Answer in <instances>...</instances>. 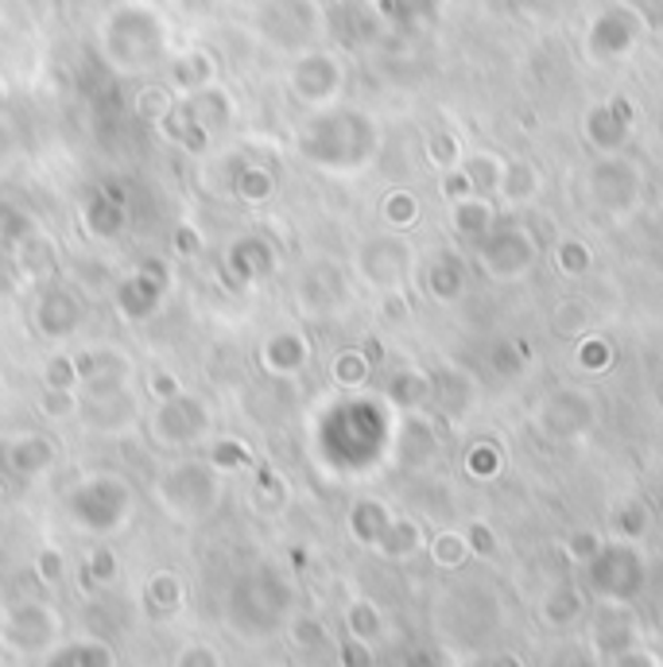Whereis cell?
<instances>
[{
	"instance_id": "cell-1",
	"label": "cell",
	"mask_w": 663,
	"mask_h": 667,
	"mask_svg": "<svg viewBox=\"0 0 663 667\" xmlns=\"http://www.w3.org/2000/svg\"><path fill=\"white\" fill-rule=\"evenodd\" d=\"M160 47H163V23L152 8L124 4L106 23V51L121 67H144V62H152L160 54Z\"/></svg>"
},
{
	"instance_id": "cell-2",
	"label": "cell",
	"mask_w": 663,
	"mask_h": 667,
	"mask_svg": "<svg viewBox=\"0 0 663 667\" xmlns=\"http://www.w3.org/2000/svg\"><path fill=\"white\" fill-rule=\"evenodd\" d=\"M218 82V59L207 51V47H191L187 54H179L171 62V85L183 93H199L207 85Z\"/></svg>"
},
{
	"instance_id": "cell-3",
	"label": "cell",
	"mask_w": 663,
	"mask_h": 667,
	"mask_svg": "<svg viewBox=\"0 0 663 667\" xmlns=\"http://www.w3.org/2000/svg\"><path fill=\"white\" fill-rule=\"evenodd\" d=\"M187 113H191L207 132H214V129H229V124H233L237 105H233V98L214 82L199 93H187Z\"/></svg>"
},
{
	"instance_id": "cell-4",
	"label": "cell",
	"mask_w": 663,
	"mask_h": 667,
	"mask_svg": "<svg viewBox=\"0 0 663 667\" xmlns=\"http://www.w3.org/2000/svg\"><path fill=\"white\" fill-rule=\"evenodd\" d=\"M334 82H338V70L327 54H307V59L295 62V70H291V85H295L299 98H311V101L327 98V93H334Z\"/></svg>"
},
{
	"instance_id": "cell-5",
	"label": "cell",
	"mask_w": 663,
	"mask_h": 667,
	"mask_svg": "<svg viewBox=\"0 0 663 667\" xmlns=\"http://www.w3.org/2000/svg\"><path fill=\"white\" fill-rule=\"evenodd\" d=\"M117 300H121V311L129 319H144L148 311L160 303V284H155L152 276H132L129 284L121 287V295H117Z\"/></svg>"
},
{
	"instance_id": "cell-6",
	"label": "cell",
	"mask_w": 663,
	"mask_h": 667,
	"mask_svg": "<svg viewBox=\"0 0 663 667\" xmlns=\"http://www.w3.org/2000/svg\"><path fill=\"white\" fill-rule=\"evenodd\" d=\"M86 222H90V230L98 233V238H113L124 225V206H117L106 194H98V199L90 202V218H86Z\"/></svg>"
},
{
	"instance_id": "cell-7",
	"label": "cell",
	"mask_w": 663,
	"mask_h": 667,
	"mask_svg": "<svg viewBox=\"0 0 663 667\" xmlns=\"http://www.w3.org/2000/svg\"><path fill=\"white\" fill-rule=\"evenodd\" d=\"M175 109V98H171V90H163V85H148V90H140L137 98V113L144 117V121H168V113Z\"/></svg>"
},
{
	"instance_id": "cell-8",
	"label": "cell",
	"mask_w": 663,
	"mask_h": 667,
	"mask_svg": "<svg viewBox=\"0 0 663 667\" xmlns=\"http://www.w3.org/2000/svg\"><path fill=\"white\" fill-rule=\"evenodd\" d=\"M272 191L275 183L264 168H241V175H237V194H241L244 202H264L272 199Z\"/></svg>"
},
{
	"instance_id": "cell-9",
	"label": "cell",
	"mask_w": 663,
	"mask_h": 667,
	"mask_svg": "<svg viewBox=\"0 0 663 667\" xmlns=\"http://www.w3.org/2000/svg\"><path fill=\"white\" fill-rule=\"evenodd\" d=\"M12 462L23 474H28V469H43L47 462H51V446H47L43 438H20L12 451Z\"/></svg>"
},
{
	"instance_id": "cell-10",
	"label": "cell",
	"mask_w": 663,
	"mask_h": 667,
	"mask_svg": "<svg viewBox=\"0 0 663 667\" xmlns=\"http://www.w3.org/2000/svg\"><path fill=\"white\" fill-rule=\"evenodd\" d=\"M78 381H82V376H78L74 357H67V353H59V357L47 361V388L74 392V384H78Z\"/></svg>"
},
{
	"instance_id": "cell-11",
	"label": "cell",
	"mask_w": 663,
	"mask_h": 667,
	"mask_svg": "<svg viewBox=\"0 0 663 667\" xmlns=\"http://www.w3.org/2000/svg\"><path fill=\"white\" fill-rule=\"evenodd\" d=\"M299 357H303V350H299V342H295L291 334L275 337V342L268 345V361H272V365H280L283 373H295V368H299Z\"/></svg>"
},
{
	"instance_id": "cell-12",
	"label": "cell",
	"mask_w": 663,
	"mask_h": 667,
	"mask_svg": "<svg viewBox=\"0 0 663 667\" xmlns=\"http://www.w3.org/2000/svg\"><path fill=\"white\" fill-rule=\"evenodd\" d=\"M39 412L51 415V420H62V415L74 412V392H59V388H47V396L39 400Z\"/></svg>"
},
{
	"instance_id": "cell-13",
	"label": "cell",
	"mask_w": 663,
	"mask_h": 667,
	"mask_svg": "<svg viewBox=\"0 0 663 667\" xmlns=\"http://www.w3.org/2000/svg\"><path fill=\"white\" fill-rule=\"evenodd\" d=\"M179 256H199L202 253V233L194 225H175V238H171Z\"/></svg>"
},
{
	"instance_id": "cell-14",
	"label": "cell",
	"mask_w": 663,
	"mask_h": 667,
	"mask_svg": "<svg viewBox=\"0 0 663 667\" xmlns=\"http://www.w3.org/2000/svg\"><path fill=\"white\" fill-rule=\"evenodd\" d=\"M214 462L221 469H233V466H244L249 462V451H244L241 443H221L214 451Z\"/></svg>"
},
{
	"instance_id": "cell-15",
	"label": "cell",
	"mask_w": 663,
	"mask_h": 667,
	"mask_svg": "<svg viewBox=\"0 0 663 667\" xmlns=\"http://www.w3.org/2000/svg\"><path fill=\"white\" fill-rule=\"evenodd\" d=\"M39 575H43L47 583H54V578L62 575V555L59 552H43V555H39Z\"/></svg>"
},
{
	"instance_id": "cell-16",
	"label": "cell",
	"mask_w": 663,
	"mask_h": 667,
	"mask_svg": "<svg viewBox=\"0 0 663 667\" xmlns=\"http://www.w3.org/2000/svg\"><path fill=\"white\" fill-rule=\"evenodd\" d=\"M152 392L160 400H171V396H179V384H175V376L171 373H152Z\"/></svg>"
},
{
	"instance_id": "cell-17",
	"label": "cell",
	"mask_w": 663,
	"mask_h": 667,
	"mask_svg": "<svg viewBox=\"0 0 663 667\" xmlns=\"http://www.w3.org/2000/svg\"><path fill=\"white\" fill-rule=\"evenodd\" d=\"M109 570H113V559H109V552H98V575L109 578Z\"/></svg>"
},
{
	"instance_id": "cell-18",
	"label": "cell",
	"mask_w": 663,
	"mask_h": 667,
	"mask_svg": "<svg viewBox=\"0 0 663 667\" xmlns=\"http://www.w3.org/2000/svg\"><path fill=\"white\" fill-rule=\"evenodd\" d=\"M4 98H8V85H4V78H0V105H4Z\"/></svg>"
}]
</instances>
